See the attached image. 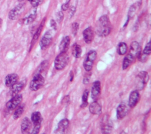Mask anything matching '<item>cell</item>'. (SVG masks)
<instances>
[{"mask_svg": "<svg viewBox=\"0 0 151 134\" xmlns=\"http://www.w3.org/2000/svg\"><path fill=\"white\" fill-rule=\"evenodd\" d=\"M111 24L107 15H102L96 22L95 31L100 37L107 36L111 31Z\"/></svg>", "mask_w": 151, "mask_h": 134, "instance_id": "6da1fadb", "label": "cell"}, {"mask_svg": "<svg viewBox=\"0 0 151 134\" xmlns=\"http://www.w3.org/2000/svg\"><path fill=\"white\" fill-rule=\"evenodd\" d=\"M69 62V55L67 52H60L54 60V67L57 70H63Z\"/></svg>", "mask_w": 151, "mask_h": 134, "instance_id": "7a4b0ae2", "label": "cell"}, {"mask_svg": "<svg viewBox=\"0 0 151 134\" xmlns=\"http://www.w3.org/2000/svg\"><path fill=\"white\" fill-rule=\"evenodd\" d=\"M44 82V77L40 73H36L30 81L29 89L32 91H37L42 87Z\"/></svg>", "mask_w": 151, "mask_h": 134, "instance_id": "3957f363", "label": "cell"}, {"mask_svg": "<svg viewBox=\"0 0 151 134\" xmlns=\"http://www.w3.org/2000/svg\"><path fill=\"white\" fill-rule=\"evenodd\" d=\"M97 58V53L95 50H90L87 53L86 59L83 62V67L87 72L91 70L94 62Z\"/></svg>", "mask_w": 151, "mask_h": 134, "instance_id": "277c9868", "label": "cell"}, {"mask_svg": "<svg viewBox=\"0 0 151 134\" xmlns=\"http://www.w3.org/2000/svg\"><path fill=\"white\" fill-rule=\"evenodd\" d=\"M101 130L103 133L108 134L110 133L113 130V123L110 119L109 116L105 115L101 119L100 123Z\"/></svg>", "mask_w": 151, "mask_h": 134, "instance_id": "5b68a950", "label": "cell"}, {"mask_svg": "<svg viewBox=\"0 0 151 134\" xmlns=\"http://www.w3.org/2000/svg\"><path fill=\"white\" fill-rule=\"evenodd\" d=\"M22 100V96L21 94H18L8 100L5 104L6 109L9 111H12L18 106Z\"/></svg>", "mask_w": 151, "mask_h": 134, "instance_id": "8992f818", "label": "cell"}, {"mask_svg": "<svg viewBox=\"0 0 151 134\" xmlns=\"http://www.w3.org/2000/svg\"><path fill=\"white\" fill-rule=\"evenodd\" d=\"M24 4H19L12 8L8 14V18L11 20H15L18 19L24 11Z\"/></svg>", "mask_w": 151, "mask_h": 134, "instance_id": "52a82bcc", "label": "cell"}, {"mask_svg": "<svg viewBox=\"0 0 151 134\" xmlns=\"http://www.w3.org/2000/svg\"><path fill=\"white\" fill-rule=\"evenodd\" d=\"M149 79V76L147 71H141L136 76L137 87L140 90L142 89L145 85L147 84Z\"/></svg>", "mask_w": 151, "mask_h": 134, "instance_id": "ba28073f", "label": "cell"}, {"mask_svg": "<svg viewBox=\"0 0 151 134\" xmlns=\"http://www.w3.org/2000/svg\"><path fill=\"white\" fill-rule=\"evenodd\" d=\"M25 84H26L25 80H23L20 81H17L16 83H15L14 85L10 87V89L9 91L10 95L12 97L18 94L24 89Z\"/></svg>", "mask_w": 151, "mask_h": 134, "instance_id": "9c48e42d", "label": "cell"}, {"mask_svg": "<svg viewBox=\"0 0 151 134\" xmlns=\"http://www.w3.org/2000/svg\"><path fill=\"white\" fill-rule=\"evenodd\" d=\"M52 39V36L50 31H47L40 41V46L42 50H44L47 48L51 44Z\"/></svg>", "mask_w": 151, "mask_h": 134, "instance_id": "30bf717a", "label": "cell"}, {"mask_svg": "<svg viewBox=\"0 0 151 134\" xmlns=\"http://www.w3.org/2000/svg\"><path fill=\"white\" fill-rule=\"evenodd\" d=\"M141 53V47L138 42L136 41H133L130 44V51L129 52V54L133 57L134 59L138 57V56Z\"/></svg>", "mask_w": 151, "mask_h": 134, "instance_id": "8fae6325", "label": "cell"}, {"mask_svg": "<svg viewBox=\"0 0 151 134\" xmlns=\"http://www.w3.org/2000/svg\"><path fill=\"white\" fill-rule=\"evenodd\" d=\"M140 100V94L137 90H135L132 91L129 97L128 104L129 106L131 108H133L136 106Z\"/></svg>", "mask_w": 151, "mask_h": 134, "instance_id": "7c38bea8", "label": "cell"}, {"mask_svg": "<svg viewBox=\"0 0 151 134\" xmlns=\"http://www.w3.org/2000/svg\"><path fill=\"white\" fill-rule=\"evenodd\" d=\"M69 124H70V122L67 119H63L61 120L58 123L57 129L55 130L54 133H65L68 128Z\"/></svg>", "mask_w": 151, "mask_h": 134, "instance_id": "4fadbf2b", "label": "cell"}, {"mask_svg": "<svg viewBox=\"0 0 151 134\" xmlns=\"http://www.w3.org/2000/svg\"><path fill=\"white\" fill-rule=\"evenodd\" d=\"M83 37L86 44H90L94 39V31L91 27L86 28L83 31Z\"/></svg>", "mask_w": 151, "mask_h": 134, "instance_id": "5bb4252c", "label": "cell"}, {"mask_svg": "<svg viewBox=\"0 0 151 134\" xmlns=\"http://www.w3.org/2000/svg\"><path fill=\"white\" fill-rule=\"evenodd\" d=\"M101 91V84L99 80L95 81L91 87V97L93 100H96L99 96Z\"/></svg>", "mask_w": 151, "mask_h": 134, "instance_id": "9a60e30c", "label": "cell"}, {"mask_svg": "<svg viewBox=\"0 0 151 134\" xmlns=\"http://www.w3.org/2000/svg\"><path fill=\"white\" fill-rule=\"evenodd\" d=\"M19 79V76L16 73H11L6 75L4 79V83L5 85L8 87H10L15 83H16Z\"/></svg>", "mask_w": 151, "mask_h": 134, "instance_id": "2e32d148", "label": "cell"}, {"mask_svg": "<svg viewBox=\"0 0 151 134\" xmlns=\"http://www.w3.org/2000/svg\"><path fill=\"white\" fill-rule=\"evenodd\" d=\"M127 107L124 103H120L118 105L116 109V116L117 119H123L127 113Z\"/></svg>", "mask_w": 151, "mask_h": 134, "instance_id": "e0dca14e", "label": "cell"}, {"mask_svg": "<svg viewBox=\"0 0 151 134\" xmlns=\"http://www.w3.org/2000/svg\"><path fill=\"white\" fill-rule=\"evenodd\" d=\"M36 17H37V9L35 7H34V9H32L30 11V12L22 19V24L25 25H28L31 24L35 20Z\"/></svg>", "mask_w": 151, "mask_h": 134, "instance_id": "ac0fdd59", "label": "cell"}, {"mask_svg": "<svg viewBox=\"0 0 151 134\" xmlns=\"http://www.w3.org/2000/svg\"><path fill=\"white\" fill-rule=\"evenodd\" d=\"M88 109L89 112L93 115H100L101 113V106L96 101L92 102L90 104Z\"/></svg>", "mask_w": 151, "mask_h": 134, "instance_id": "d6986e66", "label": "cell"}, {"mask_svg": "<svg viewBox=\"0 0 151 134\" xmlns=\"http://www.w3.org/2000/svg\"><path fill=\"white\" fill-rule=\"evenodd\" d=\"M31 128V122L30 120L27 117H25L21 123V131L22 133H28L30 131Z\"/></svg>", "mask_w": 151, "mask_h": 134, "instance_id": "ffe728a7", "label": "cell"}, {"mask_svg": "<svg viewBox=\"0 0 151 134\" xmlns=\"http://www.w3.org/2000/svg\"><path fill=\"white\" fill-rule=\"evenodd\" d=\"M70 43V38L69 36H65L61 41L59 44V50L60 52H67Z\"/></svg>", "mask_w": 151, "mask_h": 134, "instance_id": "44dd1931", "label": "cell"}, {"mask_svg": "<svg viewBox=\"0 0 151 134\" xmlns=\"http://www.w3.org/2000/svg\"><path fill=\"white\" fill-rule=\"evenodd\" d=\"M31 122L33 123L34 125H41V123L42 122V117L41 113L38 111L34 112L31 114Z\"/></svg>", "mask_w": 151, "mask_h": 134, "instance_id": "7402d4cb", "label": "cell"}, {"mask_svg": "<svg viewBox=\"0 0 151 134\" xmlns=\"http://www.w3.org/2000/svg\"><path fill=\"white\" fill-rule=\"evenodd\" d=\"M134 58L132 57L130 55L127 54L123 59V63H122V69L123 70H126L127 69L134 61Z\"/></svg>", "mask_w": 151, "mask_h": 134, "instance_id": "603a6c76", "label": "cell"}, {"mask_svg": "<svg viewBox=\"0 0 151 134\" xmlns=\"http://www.w3.org/2000/svg\"><path fill=\"white\" fill-rule=\"evenodd\" d=\"M72 55L76 58H80L81 57L82 53V49L80 45L76 43L73 45L71 48Z\"/></svg>", "mask_w": 151, "mask_h": 134, "instance_id": "cb8c5ba5", "label": "cell"}, {"mask_svg": "<svg viewBox=\"0 0 151 134\" xmlns=\"http://www.w3.org/2000/svg\"><path fill=\"white\" fill-rule=\"evenodd\" d=\"M45 18H44L43 19V21L41 22L40 25L39 26V27L37 30L36 32L34 34V36H33V38H32V41H31V47L34 45V43L36 42V41L38 38V37H39V36H40V34L41 32V31H42V30L43 28V27H44V22H45Z\"/></svg>", "mask_w": 151, "mask_h": 134, "instance_id": "d4e9b609", "label": "cell"}, {"mask_svg": "<svg viewBox=\"0 0 151 134\" xmlns=\"http://www.w3.org/2000/svg\"><path fill=\"white\" fill-rule=\"evenodd\" d=\"M127 51V45L124 42H120L117 45V52L118 54L120 55H123L126 54Z\"/></svg>", "mask_w": 151, "mask_h": 134, "instance_id": "484cf974", "label": "cell"}, {"mask_svg": "<svg viewBox=\"0 0 151 134\" xmlns=\"http://www.w3.org/2000/svg\"><path fill=\"white\" fill-rule=\"evenodd\" d=\"M15 109H16L12 115V117L14 119L17 120L19 117H20L22 115V113L24 111V104L19 105Z\"/></svg>", "mask_w": 151, "mask_h": 134, "instance_id": "4316f807", "label": "cell"}, {"mask_svg": "<svg viewBox=\"0 0 151 134\" xmlns=\"http://www.w3.org/2000/svg\"><path fill=\"white\" fill-rule=\"evenodd\" d=\"M89 95V91L88 90L86 89L84 91L83 96H82V102L80 105L81 108L86 107L88 104V97Z\"/></svg>", "mask_w": 151, "mask_h": 134, "instance_id": "83f0119b", "label": "cell"}, {"mask_svg": "<svg viewBox=\"0 0 151 134\" xmlns=\"http://www.w3.org/2000/svg\"><path fill=\"white\" fill-rule=\"evenodd\" d=\"M143 54H145V55H146L147 56H149L151 54L150 41H149L146 44V46H145V48H144V50L143 51Z\"/></svg>", "mask_w": 151, "mask_h": 134, "instance_id": "f1b7e54d", "label": "cell"}, {"mask_svg": "<svg viewBox=\"0 0 151 134\" xmlns=\"http://www.w3.org/2000/svg\"><path fill=\"white\" fill-rule=\"evenodd\" d=\"M136 8H137V6L136 4H133L130 6L129 11V13H128V18L129 19L132 17H133V16L134 15V14H135V12L136 10Z\"/></svg>", "mask_w": 151, "mask_h": 134, "instance_id": "f546056e", "label": "cell"}, {"mask_svg": "<svg viewBox=\"0 0 151 134\" xmlns=\"http://www.w3.org/2000/svg\"><path fill=\"white\" fill-rule=\"evenodd\" d=\"M79 28V24L77 22H73L71 25V31L74 36L76 35Z\"/></svg>", "mask_w": 151, "mask_h": 134, "instance_id": "4dcf8cb0", "label": "cell"}, {"mask_svg": "<svg viewBox=\"0 0 151 134\" xmlns=\"http://www.w3.org/2000/svg\"><path fill=\"white\" fill-rule=\"evenodd\" d=\"M48 62L46 60L42 61L41 63V64L40 65V66L38 67V68L37 69V73H40V71H43L46 68V67L48 66Z\"/></svg>", "mask_w": 151, "mask_h": 134, "instance_id": "1f68e13d", "label": "cell"}, {"mask_svg": "<svg viewBox=\"0 0 151 134\" xmlns=\"http://www.w3.org/2000/svg\"><path fill=\"white\" fill-rule=\"evenodd\" d=\"M28 1L30 2V4L33 7H35V8L37 7L39 5H40L42 2V0H28Z\"/></svg>", "mask_w": 151, "mask_h": 134, "instance_id": "d6a6232c", "label": "cell"}, {"mask_svg": "<svg viewBox=\"0 0 151 134\" xmlns=\"http://www.w3.org/2000/svg\"><path fill=\"white\" fill-rule=\"evenodd\" d=\"M56 18H57V21L58 23H60L64 18V14L62 11H59L56 14Z\"/></svg>", "mask_w": 151, "mask_h": 134, "instance_id": "836d02e7", "label": "cell"}, {"mask_svg": "<svg viewBox=\"0 0 151 134\" xmlns=\"http://www.w3.org/2000/svg\"><path fill=\"white\" fill-rule=\"evenodd\" d=\"M70 102V96L69 95H66L65 96L62 100H61V103L63 104H64V105H67Z\"/></svg>", "mask_w": 151, "mask_h": 134, "instance_id": "e575fe53", "label": "cell"}, {"mask_svg": "<svg viewBox=\"0 0 151 134\" xmlns=\"http://www.w3.org/2000/svg\"><path fill=\"white\" fill-rule=\"evenodd\" d=\"M40 128H41V125H34V128H33L31 133H32V134H37V133H38L39 132H40Z\"/></svg>", "mask_w": 151, "mask_h": 134, "instance_id": "d590c367", "label": "cell"}, {"mask_svg": "<svg viewBox=\"0 0 151 134\" xmlns=\"http://www.w3.org/2000/svg\"><path fill=\"white\" fill-rule=\"evenodd\" d=\"M70 0H67L65 2L62 4L61 8L63 11H66L69 8V4H70Z\"/></svg>", "mask_w": 151, "mask_h": 134, "instance_id": "8d00e7d4", "label": "cell"}, {"mask_svg": "<svg viewBox=\"0 0 151 134\" xmlns=\"http://www.w3.org/2000/svg\"><path fill=\"white\" fill-rule=\"evenodd\" d=\"M91 77V74H86L84 78H83V83L84 84H87L89 83L90 81V79Z\"/></svg>", "mask_w": 151, "mask_h": 134, "instance_id": "74e56055", "label": "cell"}, {"mask_svg": "<svg viewBox=\"0 0 151 134\" xmlns=\"http://www.w3.org/2000/svg\"><path fill=\"white\" fill-rule=\"evenodd\" d=\"M50 25L54 30H57V24H56V22L54 19H51Z\"/></svg>", "mask_w": 151, "mask_h": 134, "instance_id": "f35d334b", "label": "cell"}, {"mask_svg": "<svg viewBox=\"0 0 151 134\" xmlns=\"http://www.w3.org/2000/svg\"><path fill=\"white\" fill-rule=\"evenodd\" d=\"M73 79H74V73H73V71H70V81H73Z\"/></svg>", "mask_w": 151, "mask_h": 134, "instance_id": "ab89813d", "label": "cell"}, {"mask_svg": "<svg viewBox=\"0 0 151 134\" xmlns=\"http://www.w3.org/2000/svg\"><path fill=\"white\" fill-rule=\"evenodd\" d=\"M2 24V19L0 18V28H1V27Z\"/></svg>", "mask_w": 151, "mask_h": 134, "instance_id": "60d3db41", "label": "cell"}, {"mask_svg": "<svg viewBox=\"0 0 151 134\" xmlns=\"http://www.w3.org/2000/svg\"><path fill=\"white\" fill-rule=\"evenodd\" d=\"M19 1H24V0H18Z\"/></svg>", "mask_w": 151, "mask_h": 134, "instance_id": "b9f144b4", "label": "cell"}]
</instances>
